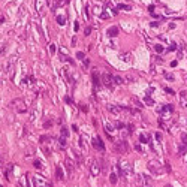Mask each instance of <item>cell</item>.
<instances>
[{"instance_id": "cell-1", "label": "cell", "mask_w": 187, "mask_h": 187, "mask_svg": "<svg viewBox=\"0 0 187 187\" xmlns=\"http://www.w3.org/2000/svg\"><path fill=\"white\" fill-rule=\"evenodd\" d=\"M11 108L14 109L17 114H24V112H27V106H26V102H24L23 99H14L12 102H11Z\"/></svg>"}, {"instance_id": "cell-2", "label": "cell", "mask_w": 187, "mask_h": 187, "mask_svg": "<svg viewBox=\"0 0 187 187\" xmlns=\"http://www.w3.org/2000/svg\"><path fill=\"white\" fill-rule=\"evenodd\" d=\"M118 174H120V177H129L132 174L130 165L127 163L126 160H120L118 162Z\"/></svg>"}, {"instance_id": "cell-3", "label": "cell", "mask_w": 187, "mask_h": 187, "mask_svg": "<svg viewBox=\"0 0 187 187\" xmlns=\"http://www.w3.org/2000/svg\"><path fill=\"white\" fill-rule=\"evenodd\" d=\"M100 81H102V84L105 85V87H108V88H111L112 85H114V78H112V75L109 73V72H105V73H102V76H100Z\"/></svg>"}, {"instance_id": "cell-4", "label": "cell", "mask_w": 187, "mask_h": 187, "mask_svg": "<svg viewBox=\"0 0 187 187\" xmlns=\"http://www.w3.org/2000/svg\"><path fill=\"white\" fill-rule=\"evenodd\" d=\"M148 171L151 174H156V175H160V174L165 172V169L160 168V165L157 163V162H156V163H154V162H150V163H148Z\"/></svg>"}, {"instance_id": "cell-5", "label": "cell", "mask_w": 187, "mask_h": 187, "mask_svg": "<svg viewBox=\"0 0 187 187\" xmlns=\"http://www.w3.org/2000/svg\"><path fill=\"white\" fill-rule=\"evenodd\" d=\"M172 123H174V118H169V117H166V115L159 118V124H160L162 129H171Z\"/></svg>"}, {"instance_id": "cell-6", "label": "cell", "mask_w": 187, "mask_h": 187, "mask_svg": "<svg viewBox=\"0 0 187 187\" xmlns=\"http://www.w3.org/2000/svg\"><path fill=\"white\" fill-rule=\"evenodd\" d=\"M127 150H129V145H127L126 141H118V142H115V151H117V153L123 154V153H126Z\"/></svg>"}, {"instance_id": "cell-7", "label": "cell", "mask_w": 187, "mask_h": 187, "mask_svg": "<svg viewBox=\"0 0 187 187\" xmlns=\"http://www.w3.org/2000/svg\"><path fill=\"white\" fill-rule=\"evenodd\" d=\"M33 186L35 187H51L42 177H35L33 178Z\"/></svg>"}, {"instance_id": "cell-8", "label": "cell", "mask_w": 187, "mask_h": 187, "mask_svg": "<svg viewBox=\"0 0 187 187\" xmlns=\"http://www.w3.org/2000/svg\"><path fill=\"white\" fill-rule=\"evenodd\" d=\"M93 147L97 150V151H103V150H105V144H103V141H102L100 136H96L93 139Z\"/></svg>"}, {"instance_id": "cell-9", "label": "cell", "mask_w": 187, "mask_h": 187, "mask_svg": "<svg viewBox=\"0 0 187 187\" xmlns=\"http://www.w3.org/2000/svg\"><path fill=\"white\" fill-rule=\"evenodd\" d=\"M186 151H187V135L186 133H181V147L178 150V153H180V156H183Z\"/></svg>"}, {"instance_id": "cell-10", "label": "cell", "mask_w": 187, "mask_h": 187, "mask_svg": "<svg viewBox=\"0 0 187 187\" xmlns=\"http://www.w3.org/2000/svg\"><path fill=\"white\" fill-rule=\"evenodd\" d=\"M91 80H93V85L97 88V87H100V84H102V81H100V75H99L97 70H93L91 72Z\"/></svg>"}, {"instance_id": "cell-11", "label": "cell", "mask_w": 187, "mask_h": 187, "mask_svg": "<svg viewBox=\"0 0 187 187\" xmlns=\"http://www.w3.org/2000/svg\"><path fill=\"white\" fill-rule=\"evenodd\" d=\"M108 111L111 112L112 115H120L123 112V106H115V105H108Z\"/></svg>"}, {"instance_id": "cell-12", "label": "cell", "mask_w": 187, "mask_h": 187, "mask_svg": "<svg viewBox=\"0 0 187 187\" xmlns=\"http://www.w3.org/2000/svg\"><path fill=\"white\" fill-rule=\"evenodd\" d=\"M138 181H139L141 187H151V180L148 177H145V175H141Z\"/></svg>"}, {"instance_id": "cell-13", "label": "cell", "mask_w": 187, "mask_h": 187, "mask_svg": "<svg viewBox=\"0 0 187 187\" xmlns=\"http://www.w3.org/2000/svg\"><path fill=\"white\" fill-rule=\"evenodd\" d=\"M90 172H91V175H93V177L99 175V174H100V165H99L97 162H94V163L91 165V168H90Z\"/></svg>"}, {"instance_id": "cell-14", "label": "cell", "mask_w": 187, "mask_h": 187, "mask_svg": "<svg viewBox=\"0 0 187 187\" xmlns=\"http://www.w3.org/2000/svg\"><path fill=\"white\" fill-rule=\"evenodd\" d=\"M106 35L109 37H115L118 35V27H117V26H112V27H109L106 30Z\"/></svg>"}, {"instance_id": "cell-15", "label": "cell", "mask_w": 187, "mask_h": 187, "mask_svg": "<svg viewBox=\"0 0 187 187\" xmlns=\"http://www.w3.org/2000/svg\"><path fill=\"white\" fill-rule=\"evenodd\" d=\"M105 132H106V135L112 139V133L115 132V127L112 126L111 123H106V124H105Z\"/></svg>"}, {"instance_id": "cell-16", "label": "cell", "mask_w": 187, "mask_h": 187, "mask_svg": "<svg viewBox=\"0 0 187 187\" xmlns=\"http://www.w3.org/2000/svg\"><path fill=\"white\" fill-rule=\"evenodd\" d=\"M120 58H121L123 61H126V63H129V61H132L133 56H132L130 52H121V54H120Z\"/></svg>"}, {"instance_id": "cell-17", "label": "cell", "mask_w": 187, "mask_h": 187, "mask_svg": "<svg viewBox=\"0 0 187 187\" xmlns=\"http://www.w3.org/2000/svg\"><path fill=\"white\" fill-rule=\"evenodd\" d=\"M56 177L57 180H65V172H63L61 166H56Z\"/></svg>"}, {"instance_id": "cell-18", "label": "cell", "mask_w": 187, "mask_h": 187, "mask_svg": "<svg viewBox=\"0 0 187 187\" xmlns=\"http://www.w3.org/2000/svg\"><path fill=\"white\" fill-rule=\"evenodd\" d=\"M130 100H132L133 103H135V106L138 108V109H141V108H144V106H145V105H144V102H141L139 99H138V97H135V96H132V99H130Z\"/></svg>"}, {"instance_id": "cell-19", "label": "cell", "mask_w": 187, "mask_h": 187, "mask_svg": "<svg viewBox=\"0 0 187 187\" xmlns=\"http://www.w3.org/2000/svg\"><path fill=\"white\" fill-rule=\"evenodd\" d=\"M114 84H124V78L120 76V75H114Z\"/></svg>"}, {"instance_id": "cell-20", "label": "cell", "mask_w": 187, "mask_h": 187, "mask_svg": "<svg viewBox=\"0 0 187 187\" xmlns=\"http://www.w3.org/2000/svg\"><path fill=\"white\" fill-rule=\"evenodd\" d=\"M144 105H148V106H153V105H154V100H153V99H151V97L148 96V94H147V96L144 97Z\"/></svg>"}, {"instance_id": "cell-21", "label": "cell", "mask_w": 187, "mask_h": 187, "mask_svg": "<svg viewBox=\"0 0 187 187\" xmlns=\"http://www.w3.org/2000/svg\"><path fill=\"white\" fill-rule=\"evenodd\" d=\"M73 166H75V163L72 162V160L66 159V168H67V171H69V172H72V171H73Z\"/></svg>"}, {"instance_id": "cell-22", "label": "cell", "mask_w": 187, "mask_h": 187, "mask_svg": "<svg viewBox=\"0 0 187 187\" xmlns=\"http://www.w3.org/2000/svg\"><path fill=\"white\" fill-rule=\"evenodd\" d=\"M160 112H174V106L169 103V105H165L162 109H160Z\"/></svg>"}, {"instance_id": "cell-23", "label": "cell", "mask_w": 187, "mask_h": 187, "mask_svg": "<svg viewBox=\"0 0 187 187\" xmlns=\"http://www.w3.org/2000/svg\"><path fill=\"white\" fill-rule=\"evenodd\" d=\"M58 145H60V147H63V148H66V147H67V141H66V138L60 136V138H58Z\"/></svg>"}, {"instance_id": "cell-24", "label": "cell", "mask_w": 187, "mask_h": 187, "mask_svg": "<svg viewBox=\"0 0 187 187\" xmlns=\"http://www.w3.org/2000/svg\"><path fill=\"white\" fill-rule=\"evenodd\" d=\"M57 23L60 24V26H65V24H66V17H65V15H61V17L58 15V17H57Z\"/></svg>"}, {"instance_id": "cell-25", "label": "cell", "mask_w": 187, "mask_h": 187, "mask_svg": "<svg viewBox=\"0 0 187 187\" xmlns=\"http://www.w3.org/2000/svg\"><path fill=\"white\" fill-rule=\"evenodd\" d=\"M124 80H126L127 82H133V81H136V76H135V75H132V73H127Z\"/></svg>"}, {"instance_id": "cell-26", "label": "cell", "mask_w": 187, "mask_h": 187, "mask_svg": "<svg viewBox=\"0 0 187 187\" xmlns=\"http://www.w3.org/2000/svg\"><path fill=\"white\" fill-rule=\"evenodd\" d=\"M109 181H111V184H117V181H118L117 174H111L109 175Z\"/></svg>"}, {"instance_id": "cell-27", "label": "cell", "mask_w": 187, "mask_h": 187, "mask_svg": "<svg viewBox=\"0 0 187 187\" xmlns=\"http://www.w3.org/2000/svg\"><path fill=\"white\" fill-rule=\"evenodd\" d=\"M139 142H141V144H147V142H148V136H147V135H141L139 136Z\"/></svg>"}, {"instance_id": "cell-28", "label": "cell", "mask_w": 187, "mask_h": 187, "mask_svg": "<svg viewBox=\"0 0 187 187\" xmlns=\"http://www.w3.org/2000/svg\"><path fill=\"white\" fill-rule=\"evenodd\" d=\"M67 3H69V0H58V2H57V5H56V8L65 6V5H67Z\"/></svg>"}, {"instance_id": "cell-29", "label": "cell", "mask_w": 187, "mask_h": 187, "mask_svg": "<svg viewBox=\"0 0 187 187\" xmlns=\"http://www.w3.org/2000/svg\"><path fill=\"white\" fill-rule=\"evenodd\" d=\"M61 136H63V138H67V136H69V130H67L66 127H61Z\"/></svg>"}, {"instance_id": "cell-30", "label": "cell", "mask_w": 187, "mask_h": 187, "mask_svg": "<svg viewBox=\"0 0 187 187\" xmlns=\"http://www.w3.org/2000/svg\"><path fill=\"white\" fill-rule=\"evenodd\" d=\"M124 127H126V124H124V123H121V121L115 123V129H118V130H120V129H124Z\"/></svg>"}, {"instance_id": "cell-31", "label": "cell", "mask_w": 187, "mask_h": 187, "mask_svg": "<svg viewBox=\"0 0 187 187\" xmlns=\"http://www.w3.org/2000/svg\"><path fill=\"white\" fill-rule=\"evenodd\" d=\"M35 168L36 169H39V171H41V169H43V166H42V163H41V162H39V160H35Z\"/></svg>"}, {"instance_id": "cell-32", "label": "cell", "mask_w": 187, "mask_h": 187, "mask_svg": "<svg viewBox=\"0 0 187 187\" xmlns=\"http://www.w3.org/2000/svg\"><path fill=\"white\" fill-rule=\"evenodd\" d=\"M80 109L82 112H88V106H87V105H84V103H80Z\"/></svg>"}, {"instance_id": "cell-33", "label": "cell", "mask_w": 187, "mask_h": 187, "mask_svg": "<svg viewBox=\"0 0 187 187\" xmlns=\"http://www.w3.org/2000/svg\"><path fill=\"white\" fill-rule=\"evenodd\" d=\"M51 126H52V120H48V121L43 123V127H45V129H50Z\"/></svg>"}, {"instance_id": "cell-34", "label": "cell", "mask_w": 187, "mask_h": 187, "mask_svg": "<svg viewBox=\"0 0 187 187\" xmlns=\"http://www.w3.org/2000/svg\"><path fill=\"white\" fill-rule=\"evenodd\" d=\"M154 50H156V52H159V54L160 52H163V47H162V45H156Z\"/></svg>"}, {"instance_id": "cell-35", "label": "cell", "mask_w": 187, "mask_h": 187, "mask_svg": "<svg viewBox=\"0 0 187 187\" xmlns=\"http://www.w3.org/2000/svg\"><path fill=\"white\" fill-rule=\"evenodd\" d=\"M90 33H91V27H85L84 28V36H88Z\"/></svg>"}, {"instance_id": "cell-36", "label": "cell", "mask_w": 187, "mask_h": 187, "mask_svg": "<svg viewBox=\"0 0 187 187\" xmlns=\"http://www.w3.org/2000/svg\"><path fill=\"white\" fill-rule=\"evenodd\" d=\"M117 9H130V6L129 5H118Z\"/></svg>"}, {"instance_id": "cell-37", "label": "cell", "mask_w": 187, "mask_h": 187, "mask_svg": "<svg viewBox=\"0 0 187 187\" xmlns=\"http://www.w3.org/2000/svg\"><path fill=\"white\" fill-rule=\"evenodd\" d=\"M165 91H166V93H169V94H175V91H174L172 88H169V87H165Z\"/></svg>"}, {"instance_id": "cell-38", "label": "cell", "mask_w": 187, "mask_h": 187, "mask_svg": "<svg viewBox=\"0 0 187 187\" xmlns=\"http://www.w3.org/2000/svg\"><path fill=\"white\" fill-rule=\"evenodd\" d=\"M50 51H51V54H54V52H56V45H50Z\"/></svg>"}, {"instance_id": "cell-39", "label": "cell", "mask_w": 187, "mask_h": 187, "mask_svg": "<svg viewBox=\"0 0 187 187\" xmlns=\"http://www.w3.org/2000/svg\"><path fill=\"white\" fill-rule=\"evenodd\" d=\"M5 50H6V47H5V45H0V56H3V52H5Z\"/></svg>"}, {"instance_id": "cell-40", "label": "cell", "mask_w": 187, "mask_h": 187, "mask_svg": "<svg viewBox=\"0 0 187 187\" xmlns=\"http://www.w3.org/2000/svg\"><path fill=\"white\" fill-rule=\"evenodd\" d=\"M154 138H156V139H157V141H162V135H160L159 132H157V133H156V135H154Z\"/></svg>"}, {"instance_id": "cell-41", "label": "cell", "mask_w": 187, "mask_h": 187, "mask_svg": "<svg viewBox=\"0 0 187 187\" xmlns=\"http://www.w3.org/2000/svg\"><path fill=\"white\" fill-rule=\"evenodd\" d=\"M175 48H177V45H175V43H171V47H169V50H168V51H174Z\"/></svg>"}, {"instance_id": "cell-42", "label": "cell", "mask_w": 187, "mask_h": 187, "mask_svg": "<svg viewBox=\"0 0 187 187\" xmlns=\"http://www.w3.org/2000/svg\"><path fill=\"white\" fill-rule=\"evenodd\" d=\"M76 57H78V58H82V57H84V52H76ZM82 60H84V58H82Z\"/></svg>"}, {"instance_id": "cell-43", "label": "cell", "mask_w": 187, "mask_h": 187, "mask_svg": "<svg viewBox=\"0 0 187 187\" xmlns=\"http://www.w3.org/2000/svg\"><path fill=\"white\" fill-rule=\"evenodd\" d=\"M165 76H166V78H168V80H171V81L174 80V76H172V75H171V73H165Z\"/></svg>"}, {"instance_id": "cell-44", "label": "cell", "mask_w": 187, "mask_h": 187, "mask_svg": "<svg viewBox=\"0 0 187 187\" xmlns=\"http://www.w3.org/2000/svg\"><path fill=\"white\" fill-rule=\"evenodd\" d=\"M100 17H102V19H106V18H109V15H108V14H105V12H103V14L100 15Z\"/></svg>"}, {"instance_id": "cell-45", "label": "cell", "mask_w": 187, "mask_h": 187, "mask_svg": "<svg viewBox=\"0 0 187 187\" xmlns=\"http://www.w3.org/2000/svg\"><path fill=\"white\" fill-rule=\"evenodd\" d=\"M151 27H159V23H156V21H153V23H151Z\"/></svg>"}, {"instance_id": "cell-46", "label": "cell", "mask_w": 187, "mask_h": 187, "mask_svg": "<svg viewBox=\"0 0 187 187\" xmlns=\"http://www.w3.org/2000/svg\"><path fill=\"white\" fill-rule=\"evenodd\" d=\"M47 5L50 6V8H52V0H47Z\"/></svg>"}, {"instance_id": "cell-47", "label": "cell", "mask_w": 187, "mask_h": 187, "mask_svg": "<svg viewBox=\"0 0 187 187\" xmlns=\"http://www.w3.org/2000/svg\"><path fill=\"white\" fill-rule=\"evenodd\" d=\"M78 28H80V24L75 23V32H78Z\"/></svg>"}, {"instance_id": "cell-48", "label": "cell", "mask_w": 187, "mask_h": 187, "mask_svg": "<svg viewBox=\"0 0 187 187\" xmlns=\"http://www.w3.org/2000/svg\"><path fill=\"white\" fill-rule=\"evenodd\" d=\"M171 66H172V67H175V66H177V60H174L172 63H171Z\"/></svg>"}, {"instance_id": "cell-49", "label": "cell", "mask_w": 187, "mask_h": 187, "mask_svg": "<svg viewBox=\"0 0 187 187\" xmlns=\"http://www.w3.org/2000/svg\"><path fill=\"white\" fill-rule=\"evenodd\" d=\"M3 21H5V17H3V15H0V24L3 23Z\"/></svg>"}, {"instance_id": "cell-50", "label": "cell", "mask_w": 187, "mask_h": 187, "mask_svg": "<svg viewBox=\"0 0 187 187\" xmlns=\"http://www.w3.org/2000/svg\"><path fill=\"white\" fill-rule=\"evenodd\" d=\"M65 100H66V103H72V100H70V97H66Z\"/></svg>"}, {"instance_id": "cell-51", "label": "cell", "mask_w": 187, "mask_h": 187, "mask_svg": "<svg viewBox=\"0 0 187 187\" xmlns=\"http://www.w3.org/2000/svg\"><path fill=\"white\" fill-rule=\"evenodd\" d=\"M165 187H172V186H171V184H166V186H165Z\"/></svg>"}, {"instance_id": "cell-52", "label": "cell", "mask_w": 187, "mask_h": 187, "mask_svg": "<svg viewBox=\"0 0 187 187\" xmlns=\"http://www.w3.org/2000/svg\"><path fill=\"white\" fill-rule=\"evenodd\" d=\"M0 187H3V186H0Z\"/></svg>"}]
</instances>
